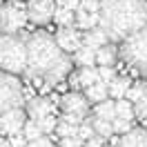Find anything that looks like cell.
<instances>
[{"label":"cell","instance_id":"83f0119b","mask_svg":"<svg viewBox=\"0 0 147 147\" xmlns=\"http://www.w3.org/2000/svg\"><path fill=\"white\" fill-rule=\"evenodd\" d=\"M38 127H40V131L42 134H51V131H56V127H58V118L56 116H45V118L36 120Z\"/></svg>","mask_w":147,"mask_h":147},{"label":"cell","instance_id":"8fae6325","mask_svg":"<svg viewBox=\"0 0 147 147\" xmlns=\"http://www.w3.org/2000/svg\"><path fill=\"white\" fill-rule=\"evenodd\" d=\"M56 105L51 98H42V96H36L25 105V114H29V120H40L45 116H54Z\"/></svg>","mask_w":147,"mask_h":147},{"label":"cell","instance_id":"9c48e42d","mask_svg":"<svg viewBox=\"0 0 147 147\" xmlns=\"http://www.w3.org/2000/svg\"><path fill=\"white\" fill-rule=\"evenodd\" d=\"M25 123H27V116H25V109H9L5 111L2 116H0V134L2 138L5 136H16L22 131L25 127Z\"/></svg>","mask_w":147,"mask_h":147},{"label":"cell","instance_id":"7c38bea8","mask_svg":"<svg viewBox=\"0 0 147 147\" xmlns=\"http://www.w3.org/2000/svg\"><path fill=\"white\" fill-rule=\"evenodd\" d=\"M114 147H147V127H134L131 131L123 134Z\"/></svg>","mask_w":147,"mask_h":147},{"label":"cell","instance_id":"e575fe53","mask_svg":"<svg viewBox=\"0 0 147 147\" xmlns=\"http://www.w3.org/2000/svg\"><path fill=\"white\" fill-rule=\"evenodd\" d=\"M27 147H54V143L47 136H40L38 140H34V143H27Z\"/></svg>","mask_w":147,"mask_h":147},{"label":"cell","instance_id":"7402d4cb","mask_svg":"<svg viewBox=\"0 0 147 147\" xmlns=\"http://www.w3.org/2000/svg\"><path fill=\"white\" fill-rule=\"evenodd\" d=\"M114 118H123V120H127V123H131V120L136 118L134 116V105L129 100H116V116Z\"/></svg>","mask_w":147,"mask_h":147},{"label":"cell","instance_id":"d6986e66","mask_svg":"<svg viewBox=\"0 0 147 147\" xmlns=\"http://www.w3.org/2000/svg\"><path fill=\"white\" fill-rule=\"evenodd\" d=\"M87 120H89V125L94 127V134L98 138H102V140H114V131H111V123H105V120H98L94 118V116H87Z\"/></svg>","mask_w":147,"mask_h":147},{"label":"cell","instance_id":"f546056e","mask_svg":"<svg viewBox=\"0 0 147 147\" xmlns=\"http://www.w3.org/2000/svg\"><path fill=\"white\" fill-rule=\"evenodd\" d=\"M94 136H96V134H94V127L89 125V120L85 118V123L78 127V138H80L83 143H87V140H92Z\"/></svg>","mask_w":147,"mask_h":147},{"label":"cell","instance_id":"ba28073f","mask_svg":"<svg viewBox=\"0 0 147 147\" xmlns=\"http://www.w3.org/2000/svg\"><path fill=\"white\" fill-rule=\"evenodd\" d=\"M58 105H60L63 114H71V116H78V118H83V120L87 118V114H89V102L85 98V94H78V92L65 94Z\"/></svg>","mask_w":147,"mask_h":147},{"label":"cell","instance_id":"d4e9b609","mask_svg":"<svg viewBox=\"0 0 147 147\" xmlns=\"http://www.w3.org/2000/svg\"><path fill=\"white\" fill-rule=\"evenodd\" d=\"M56 134L63 138H78V127H74V125H67V123H60L58 120V127H56Z\"/></svg>","mask_w":147,"mask_h":147},{"label":"cell","instance_id":"4316f807","mask_svg":"<svg viewBox=\"0 0 147 147\" xmlns=\"http://www.w3.org/2000/svg\"><path fill=\"white\" fill-rule=\"evenodd\" d=\"M78 9L89 13V16H98L100 13V0H80Z\"/></svg>","mask_w":147,"mask_h":147},{"label":"cell","instance_id":"44dd1931","mask_svg":"<svg viewBox=\"0 0 147 147\" xmlns=\"http://www.w3.org/2000/svg\"><path fill=\"white\" fill-rule=\"evenodd\" d=\"M54 20H56L58 27H74V22H76V13L69 11V9H65V7H56Z\"/></svg>","mask_w":147,"mask_h":147},{"label":"cell","instance_id":"d6a6232c","mask_svg":"<svg viewBox=\"0 0 147 147\" xmlns=\"http://www.w3.org/2000/svg\"><path fill=\"white\" fill-rule=\"evenodd\" d=\"M83 145L85 143L80 140V138H63L58 147H83Z\"/></svg>","mask_w":147,"mask_h":147},{"label":"cell","instance_id":"2e32d148","mask_svg":"<svg viewBox=\"0 0 147 147\" xmlns=\"http://www.w3.org/2000/svg\"><path fill=\"white\" fill-rule=\"evenodd\" d=\"M85 98H87V102H94V105H100L102 100H107V98H109V92H107V85L98 80L96 85L87 87V89H85Z\"/></svg>","mask_w":147,"mask_h":147},{"label":"cell","instance_id":"f1b7e54d","mask_svg":"<svg viewBox=\"0 0 147 147\" xmlns=\"http://www.w3.org/2000/svg\"><path fill=\"white\" fill-rule=\"evenodd\" d=\"M131 123H127V120H123V118H114L111 120V131H114V134H120V136H123V134H127V131H131Z\"/></svg>","mask_w":147,"mask_h":147},{"label":"cell","instance_id":"5b68a950","mask_svg":"<svg viewBox=\"0 0 147 147\" xmlns=\"http://www.w3.org/2000/svg\"><path fill=\"white\" fill-rule=\"evenodd\" d=\"M25 89L16 76L0 71V116L9 109H22Z\"/></svg>","mask_w":147,"mask_h":147},{"label":"cell","instance_id":"ac0fdd59","mask_svg":"<svg viewBox=\"0 0 147 147\" xmlns=\"http://www.w3.org/2000/svg\"><path fill=\"white\" fill-rule=\"evenodd\" d=\"M114 116H116V100H109V98H107V100H102L100 105L94 107V118L105 120V123H111Z\"/></svg>","mask_w":147,"mask_h":147},{"label":"cell","instance_id":"8d00e7d4","mask_svg":"<svg viewBox=\"0 0 147 147\" xmlns=\"http://www.w3.org/2000/svg\"><path fill=\"white\" fill-rule=\"evenodd\" d=\"M69 85H71L74 89H78V87H80V83H78V74H74V76H69Z\"/></svg>","mask_w":147,"mask_h":147},{"label":"cell","instance_id":"277c9868","mask_svg":"<svg viewBox=\"0 0 147 147\" xmlns=\"http://www.w3.org/2000/svg\"><path fill=\"white\" fill-rule=\"evenodd\" d=\"M118 56L134 69L147 74V27L136 31L127 40H123L118 47Z\"/></svg>","mask_w":147,"mask_h":147},{"label":"cell","instance_id":"4fadbf2b","mask_svg":"<svg viewBox=\"0 0 147 147\" xmlns=\"http://www.w3.org/2000/svg\"><path fill=\"white\" fill-rule=\"evenodd\" d=\"M107 42H109V38H107V34H105L100 27H94V29H89V31L83 34V45L92 47L96 51H98L100 47H105Z\"/></svg>","mask_w":147,"mask_h":147},{"label":"cell","instance_id":"74e56055","mask_svg":"<svg viewBox=\"0 0 147 147\" xmlns=\"http://www.w3.org/2000/svg\"><path fill=\"white\" fill-rule=\"evenodd\" d=\"M0 147H11L9 145V138H0Z\"/></svg>","mask_w":147,"mask_h":147},{"label":"cell","instance_id":"6da1fadb","mask_svg":"<svg viewBox=\"0 0 147 147\" xmlns=\"http://www.w3.org/2000/svg\"><path fill=\"white\" fill-rule=\"evenodd\" d=\"M71 71V58L60 51L56 45L54 36L45 31L31 34L27 38V74L36 85H47L54 87L60 80H65Z\"/></svg>","mask_w":147,"mask_h":147},{"label":"cell","instance_id":"4dcf8cb0","mask_svg":"<svg viewBox=\"0 0 147 147\" xmlns=\"http://www.w3.org/2000/svg\"><path fill=\"white\" fill-rule=\"evenodd\" d=\"M98 78H100V83L109 85L116 78V69L114 67H98Z\"/></svg>","mask_w":147,"mask_h":147},{"label":"cell","instance_id":"1f68e13d","mask_svg":"<svg viewBox=\"0 0 147 147\" xmlns=\"http://www.w3.org/2000/svg\"><path fill=\"white\" fill-rule=\"evenodd\" d=\"M54 2H56V7H65L69 11H76L78 5H80V0H54Z\"/></svg>","mask_w":147,"mask_h":147},{"label":"cell","instance_id":"9a60e30c","mask_svg":"<svg viewBox=\"0 0 147 147\" xmlns=\"http://www.w3.org/2000/svg\"><path fill=\"white\" fill-rule=\"evenodd\" d=\"M129 87H131V80H129L127 76H116V78L107 85V92H109V96L114 100H123Z\"/></svg>","mask_w":147,"mask_h":147},{"label":"cell","instance_id":"d590c367","mask_svg":"<svg viewBox=\"0 0 147 147\" xmlns=\"http://www.w3.org/2000/svg\"><path fill=\"white\" fill-rule=\"evenodd\" d=\"M83 147H107V145H105V140H102V138H98V136H94L92 140H87V143H85Z\"/></svg>","mask_w":147,"mask_h":147},{"label":"cell","instance_id":"5bb4252c","mask_svg":"<svg viewBox=\"0 0 147 147\" xmlns=\"http://www.w3.org/2000/svg\"><path fill=\"white\" fill-rule=\"evenodd\" d=\"M116 58H118V47L114 42H107L96 51V65H100V67H114Z\"/></svg>","mask_w":147,"mask_h":147},{"label":"cell","instance_id":"ffe728a7","mask_svg":"<svg viewBox=\"0 0 147 147\" xmlns=\"http://www.w3.org/2000/svg\"><path fill=\"white\" fill-rule=\"evenodd\" d=\"M98 80H100V78H98V67H85V69H80V71H78V83H80V87H83V89H87V87L96 85Z\"/></svg>","mask_w":147,"mask_h":147},{"label":"cell","instance_id":"484cf974","mask_svg":"<svg viewBox=\"0 0 147 147\" xmlns=\"http://www.w3.org/2000/svg\"><path fill=\"white\" fill-rule=\"evenodd\" d=\"M134 116H136L138 120L147 123V83H145V96L134 105Z\"/></svg>","mask_w":147,"mask_h":147},{"label":"cell","instance_id":"30bf717a","mask_svg":"<svg viewBox=\"0 0 147 147\" xmlns=\"http://www.w3.org/2000/svg\"><path fill=\"white\" fill-rule=\"evenodd\" d=\"M54 40H56V45L60 47V51H65V54L69 56V54H76V51L80 49V45H83V34L76 27H60Z\"/></svg>","mask_w":147,"mask_h":147},{"label":"cell","instance_id":"cb8c5ba5","mask_svg":"<svg viewBox=\"0 0 147 147\" xmlns=\"http://www.w3.org/2000/svg\"><path fill=\"white\" fill-rule=\"evenodd\" d=\"M145 96V83H131V87L125 94V100H129L131 105H136L140 98Z\"/></svg>","mask_w":147,"mask_h":147},{"label":"cell","instance_id":"603a6c76","mask_svg":"<svg viewBox=\"0 0 147 147\" xmlns=\"http://www.w3.org/2000/svg\"><path fill=\"white\" fill-rule=\"evenodd\" d=\"M22 136H25L27 143H34V140H38V138L45 136V134L40 131V127H38L36 120H27V123H25V127H22Z\"/></svg>","mask_w":147,"mask_h":147},{"label":"cell","instance_id":"836d02e7","mask_svg":"<svg viewBox=\"0 0 147 147\" xmlns=\"http://www.w3.org/2000/svg\"><path fill=\"white\" fill-rule=\"evenodd\" d=\"M9 145L11 147H27V140H25V136H22V131L9 138Z\"/></svg>","mask_w":147,"mask_h":147},{"label":"cell","instance_id":"52a82bcc","mask_svg":"<svg viewBox=\"0 0 147 147\" xmlns=\"http://www.w3.org/2000/svg\"><path fill=\"white\" fill-rule=\"evenodd\" d=\"M25 9H27V20L36 25H47L49 20H54L56 2L54 0H27Z\"/></svg>","mask_w":147,"mask_h":147},{"label":"cell","instance_id":"e0dca14e","mask_svg":"<svg viewBox=\"0 0 147 147\" xmlns=\"http://www.w3.org/2000/svg\"><path fill=\"white\" fill-rule=\"evenodd\" d=\"M74 63L80 65V69L94 67L96 65V49H92V47H87V45H80V49L74 54Z\"/></svg>","mask_w":147,"mask_h":147},{"label":"cell","instance_id":"7a4b0ae2","mask_svg":"<svg viewBox=\"0 0 147 147\" xmlns=\"http://www.w3.org/2000/svg\"><path fill=\"white\" fill-rule=\"evenodd\" d=\"M98 27L109 42H123L147 27V0H100Z\"/></svg>","mask_w":147,"mask_h":147},{"label":"cell","instance_id":"8992f818","mask_svg":"<svg viewBox=\"0 0 147 147\" xmlns=\"http://www.w3.org/2000/svg\"><path fill=\"white\" fill-rule=\"evenodd\" d=\"M27 25V9L20 2H9L0 7V34L18 36V31Z\"/></svg>","mask_w":147,"mask_h":147},{"label":"cell","instance_id":"3957f363","mask_svg":"<svg viewBox=\"0 0 147 147\" xmlns=\"http://www.w3.org/2000/svg\"><path fill=\"white\" fill-rule=\"evenodd\" d=\"M27 69V38L0 34V71L25 74Z\"/></svg>","mask_w":147,"mask_h":147}]
</instances>
